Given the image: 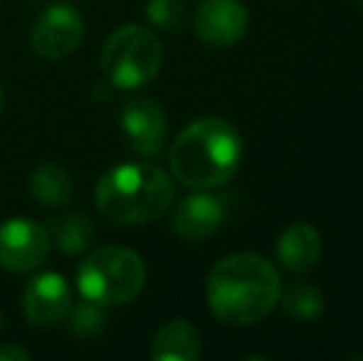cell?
<instances>
[{
	"instance_id": "8",
	"label": "cell",
	"mask_w": 363,
	"mask_h": 361,
	"mask_svg": "<svg viewBox=\"0 0 363 361\" xmlns=\"http://www.w3.org/2000/svg\"><path fill=\"white\" fill-rule=\"evenodd\" d=\"M250 15L240 0H203L193 15V33L208 48H233L247 33Z\"/></svg>"
},
{
	"instance_id": "20",
	"label": "cell",
	"mask_w": 363,
	"mask_h": 361,
	"mask_svg": "<svg viewBox=\"0 0 363 361\" xmlns=\"http://www.w3.org/2000/svg\"><path fill=\"white\" fill-rule=\"evenodd\" d=\"M0 111H3V89H0Z\"/></svg>"
},
{
	"instance_id": "18",
	"label": "cell",
	"mask_w": 363,
	"mask_h": 361,
	"mask_svg": "<svg viewBox=\"0 0 363 361\" xmlns=\"http://www.w3.org/2000/svg\"><path fill=\"white\" fill-rule=\"evenodd\" d=\"M69 329H72V334L77 337H94L96 332H101L104 329V307H99V304L89 302V299H84V302H79L72 309H69Z\"/></svg>"
},
{
	"instance_id": "7",
	"label": "cell",
	"mask_w": 363,
	"mask_h": 361,
	"mask_svg": "<svg viewBox=\"0 0 363 361\" xmlns=\"http://www.w3.org/2000/svg\"><path fill=\"white\" fill-rule=\"evenodd\" d=\"M84 38V18L72 5H48L35 18L30 30V45L45 60H62L79 48Z\"/></svg>"
},
{
	"instance_id": "17",
	"label": "cell",
	"mask_w": 363,
	"mask_h": 361,
	"mask_svg": "<svg viewBox=\"0 0 363 361\" xmlns=\"http://www.w3.org/2000/svg\"><path fill=\"white\" fill-rule=\"evenodd\" d=\"M146 18L161 33H181L186 25V5L183 0H148Z\"/></svg>"
},
{
	"instance_id": "6",
	"label": "cell",
	"mask_w": 363,
	"mask_h": 361,
	"mask_svg": "<svg viewBox=\"0 0 363 361\" xmlns=\"http://www.w3.org/2000/svg\"><path fill=\"white\" fill-rule=\"evenodd\" d=\"M52 235L33 218H8L0 223V267L8 272H33L50 257Z\"/></svg>"
},
{
	"instance_id": "16",
	"label": "cell",
	"mask_w": 363,
	"mask_h": 361,
	"mask_svg": "<svg viewBox=\"0 0 363 361\" xmlns=\"http://www.w3.org/2000/svg\"><path fill=\"white\" fill-rule=\"evenodd\" d=\"M282 309L296 322H311V319L321 317L326 307L324 292L311 282H294L287 289L279 292V302Z\"/></svg>"
},
{
	"instance_id": "5",
	"label": "cell",
	"mask_w": 363,
	"mask_h": 361,
	"mask_svg": "<svg viewBox=\"0 0 363 361\" xmlns=\"http://www.w3.org/2000/svg\"><path fill=\"white\" fill-rule=\"evenodd\" d=\"M163 48L158 38L141 25H121L101 50V70L111 87L139 89L161 72Z\"/></svg>"
},
{
	"instance_id": "10",
	"label": "cell",
	"mask_w": 363,
	"mask_h": 361,
	"mask_svg": "<svg viewBox=\"0 0 363 361\" xmlns=\"http://www.w3.org/2000/svg\"><path fill=\"white\" fill-rule=\"evenodd\" d=\"M230 211V201L220 193H211L208 188H201V193L183 198L171 213V231L183 240H206L216 235L223 228Z\"/></svg>"
},
{
	"instance_id": "12",
	"label": "cell",
	"mask_w": 363,
	"mask_h": 361,
	"mask_svg": "<svg viewBox=\"0 0 363 361\" xmlns=\"http://www.w3.org/2000/svg\"><path fill=\"white\" fill-rule=\"evenodd\" d=\"M277 260L289 272H306L321 260V235L309 223H291L277 238Z\"/></svg>"
},
{
	"instance_id": "4",
	"label": "cell",
	"mask_w": 363,
	"mask_h": 361,
	"mask_svg": "<svg viewBox=\"0 0 363 361\" xmlns=\"http://www.w3.org/2000/svg\"><path fill=\"white\" fill-rule=\"evenodd\" d=\"M146 287V265L129 248L106 245L89 252L77 267V289L99 307H119Z\"/></svg>"
},
{
	"instance_id": "13",
	"label": "cell",
	"mask_w": 363,
	"mask_h": 361,
	"mask_svg": "<svg viewBox=\"0 0 363 361\" xmlns=\"http://www.w3.org/2000/svg\"><path fill=\"white\" fill-rule=\"evenodd\" d=\"M203 339L196 324L188 319H171L156 332L151 344L153 361H196L201 357Z\"/></svg>"
},
{
	"instance_id": "21",
	"label": "cell",
	"mask_w": 363,
	"mask_h": 361,
	"mask_svg": "<svg viewBox=\"0 0 363 361\" xmlns=\"http://www.w3.org/2000/svg\"><path fill=\"white\" fill-rule=\"evenodd\" d=\"M359 3H361V8H363V0H359Z\"/></svg>"
},
{
	"instance_id": "15",
	"label": "cell",
	"mask_w": 363,
	"mask_h": 361,
	"mask_svg": "<svg viewBox=\"0 0 363 361\" xmlns=\"http://www.w3.org/2000/svg\"><path fill=\"white\" fill-rule=\"evenodd\" d=\"M52 245H57L60 252L65 255H79L94 243V223L82 213H72V216L62 218V221H52Z\"/></svg>"
},
{
	"instance_id": "2",
	"label": "cell",
	"mask_w": 363,
	"mask_h": 361,
	"mask_svg": "<svg viewBox=\"0 0 363 361\" xmlns=\"http://www.w3.org/2000/svg\"><path fill=\"white\" fill-rule=\"evenodd\" d=\"M242 136L220 116L196 119L176 136L168 159L171 171L188 188H218L235 179L242 164Z\"/></svg>"
},
{
	"instance_id": "19",
	"label": "cell",
	"mask_w": 363,
	"mask_h": 361,
	"mask_svg": "<svg viewBox=\"0 0 363 361\" xmlns=\"http://www.w3.org/2000/svg\"><path fill=\"white\" fill-rule=\"evenodd\" d=\"M33 359V354L25 352L23 347H18V344L8 342L0 347V361H30Z\"/></svg>"
},
{
	"instance_id": "11",
	"label": "cell",
	"mask_w": 363,
	"mask_h": 361,
	"mask_svg": "<svg viewBox=\"0 0 363 361\" xmlns=\"http://www.w3.org/2000/svg\"><path fill=\"white\" fill-rule=\"evenodd\" d=\"M119 124L129 146L141 156H158L166 144L168 116L153 99H129L119 109Z\"/></svg>"
},
{
	"instance_id": "3",
	"label": "cell",
	"mask_w": 363,
	"mask_h": 361,
	"mask_svg": "<svg viewBox=\"0 0 363 361\" xmlns=\"http://www.w3.org/2000/svg\"><path fill=\"white\" fill-rule=\"evenodd\" d=\"M173 183L153 164H121L99 176L94 201L99 213L116 226H146L173 203Z\"/></svg>"
},
{
	"instance_id": "1",
	"label": "cell",
	"mask_w": 363,
	"mask_h": 361,
	"mask_svg": "<svg viewBox=\"0 0 363 361\" xmlns=\"http://www.w3.org/2000/svg\"><path fill=\"white\" fill-rule=\"evenodd\" d=\"M282 279L267 257L257 252H233L223 257L206 279L208 307L230 327L262 322L279 302Z\"/></svg>"
},
{
	"instance_id": "9",
	"label": "cell",
	"mask_w": 363,
	"mask_h": 361,
	"mask_svg": "<svg viewBox=\"0 0 363 361\" xmlns=\"http://www.w3.org/2000/svg\"><path fill=\"white\" fill-rule=\"evenodd\" d=\"M72 309V289L60 272H40L23 289V312L33 327H57Z\"/></svg>"
},
{
	"instance_id": "14",
	"label": "cell",
	"mask_w": 363,
	"mask_h": 361,
	"mask_svg": "<svg viewBox=\"0 0 363 361\" xmlns=\"http://www.w3.org/2000/svg\"><path fill=\"white\" fill-rule=\"evenodd\" d=\"M30 193L33 198L45 208H62L69 203L74 191L72 176L67 174V169L52 164V161H45V164H38L33 169L28 179Z\"/></svg>"
}]
</instances>
